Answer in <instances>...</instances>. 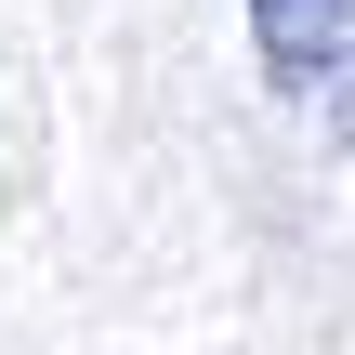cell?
Listing matches in <instances>:
<instances>
[{
  "label": "cell",
  "instance_id": "6da1fadb",
  "mask_svg": "<svg viewBox=\"0 0 355 355\" xmlns=\"http://www.w3.org/2000/svg\"><path fill=\"white\" fill-rule=\"evenodd\" d=\"M250 53L277 92H303L329 132H355V0H250Z\"/></svg>",
  "mask_w": 355,
  "mask_h": 355
}]
</instances>
